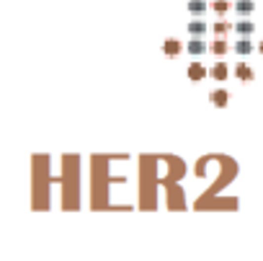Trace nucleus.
<instances>
[{
    "label": "nucleus",
    "instance_id": "f257e3e1",
    "mask_svg": "<svg viewBox=\"0 0 263 261\" xmlns=\"http://www.w3.org/2000/svg\"><path fill=\"white\" fill-rule=\"evenodd\" d=\"M186 52L193 54V57H199V54L207 52V42H204L201 37H191V42L186 44Z\"/></svg>",
    "mask_w": 263,
    "mask_h": 261
},
{
    "label": "nucleus",
    "instance_id": "f03ea898",
    "mask_svg": "<svg viewBox=\"0 0 263 261\" xmlns=\"http://www.w3.org/2000/svg\"><path fill=\"white\" fill-rule=\"evenodd\" d=\"M253 52V42H250V37H240L235 42V54H240V57H248V54Z\"/></svg>",
    "mask_w": 263,
    "mask_h": 261
},
{
    "label": "nucleus",
    "instance_id": "7ed1b4c3",
    "mask_svg": "<svg viewBox=\"0 0 263 261\" xmlns=\"http://www.w3.org/2000/svg\"><path fill=\"white\" fill-rule=\"evenodd\" d=\"M253 10H256V3H253V0H237V3H235V13L243 16V18L250 16Z\"/></svg>",
    "mask_w": 263,
    "mask_h": 261
},
{
    "label": "nucleus",
    "instance_id": "20e7f679",
    "mask_svg": "<svg viewBox=\"0 0 263 261\" xmlns=\"http://www.w3.org/2000/svg\"><path fill=\"white\" fill-rule=\"evenodd\" d=\"M235 75H237V78H240V81H243V83H248V81H253V78H256V73L250 70V67H248L245 62H240V65L235 67Z\"/></svg>",
    "mask_w": 263,
    "mask_h": 261
},
{
    "label": "nucleus",
    "instance_id": "39448f33",
    "mask_svg": "<svg viewBox=\"0 0 263 261\" xmlns=\"http://www.w3.org/2000/svg\"><path fill=\"white\" fill-rule=\"evenodd\" d=\"M209 98H212V104L214 106H227V101H230V93H227V90H212L209 93Z\"/></svg>",
    "mask_w": 263,
    "mask_h": 261
},
{
    "label": "nucleus",
    "instance_id": "423d86ee",
    "mask_svg": "<svg viewBox=\"0 0 263 261\" xmlns=\"http://www.w3.org/2000/svg\"><path fill=\"white\" fill-rule=\"evenodd\" d=\"M186 8L191 16H201V13H207V0H188Z\"/></svg>",
    "mask_w": 263,
    "mask_h": 261
},
{
    "label": "nucleus",
    "instance_id": "0eeeda50",
    "mask_svg": "<svg viewBox=\"0 0 263 261\" xmlns=\"http://www.w3.org/2000/svg\"><path fill=\"white\" fill-rule=\"evenodd\" d=\"M188 78H191L193 83H196V81H204V78H207V67H204V65H196V62H193V65L188 67Z\"/></svg>",
    "mask_w": 263,
    "mask_h": 261
},
{
    "label": "nucleus",
    "instance_id": "6e6552de",
    "mask_svg": "<svg viewBox=\"0 0 263 261\" xmlns=\"http://www.w3.org/2000/svg\"><path fill=\"white\" fill-rule=\"evenodd\" d=\"M163 52L168 54V57H176V54L181 52V42L178 39H165L163 42Z\"/></svg>",
    "mask_w": 263,
    "mask_h": 261
},
{
    "label": "nucleus",
    "instance_id": "1a4fd4ad",
    "mask_svg": "<svg viewBox=\"0 0 263 261\" xmlns=\"http://www.w3.org/2000/svg\"><path fill=\"white\" fill-rule=\"evenodd\" d=\"M235 31L240 34V37H250V34L256 31V24H253V21H237V24H235Z\"/></svg>",
    "mask_w": 263,
    "mask_h": 261
},
{
    "label": "nucleus",
    "instance_id": "9d476101",
    "mask_svg": "<svg viewBox=\"0 0 263 261\" xmlns=\"http://www.w3.org/2000/svg\"><path fill=\"white\" fill-rule=\"evenodd\" d=\"M188 34H191V37H204V34H207V21H191V24H188Z\"/></svg>",
    "mask_w": 263,
    "mask_h": 261
},
{
    "label": "nucleus",
    "instance_id": "9b49d317",
    "mask_svg": "<svg viewBox=\"0 0 263 261\" xmlns=\"http://www.w3.org/2000/svg\"><path fill=\"white\" fill-rule=\"evenodd\" d=\"M209 75L214 78V81H227V65L225 62H217L212 70H209Z\"/></svg>",
    "mask_w": 263,
    "mask_h": 261
},
{
    "label": "nucleus",
    "instance_id": "f8f14e48",
    "mask_svg": "<svg viewBox=\"0 0 263 261\" xmlns=\"http://www.w3.org/2000/svg\"><path fill=\"white\" fill-rule=\"evenodd\" d=\"M212 10H214V13H227V10H230V3H227V0H214Z\"/></svg>",
    "mask_w": 263,
    "mask_h": 261
},
{
    "label": "nucleus",
    "instance_id": "ddd939ff",
    "mask_svg": "<svg viewBox=\"0 0 263 261\" xmlns=\"http://www.w3.org/2000/svg\"><path fill=\"white\" fill-rule=\"evenodd\" d=\"M212 52H214V54H225V52H227V42H225V39H217V42L212 44Z\"/></svg>",
    "mask_w": 263,
    "mask_h": 261
},
{
    "label": "nucleus",
    "instance_id": "4468645a",
    "mask_svg": "<svg viewBox=\"0 0 263 261\" xmlns=\"http://www.w3.org/2000/svg\"><path fill=\"white\" fill-rule=\"evenodd\" d=\"M214 31H217V34H220V37H222V34H227V31H230V26H227L225 21H217V24H214Z\"/></svg>",
    "mask_w": 263,
    "mask_h": 261
},
{
    "label": "nucleus",
    "instance_id": "2eb2a0df",
    "mask_svg": "<svg viewBox=\"0 0 263 261\" xmlns=\"http://www.w3.org/2000/svg\"><path fill=\"white\" fill-rule=\"evenodd\" d=\"M261 54H263V42H261Z\"/></svg>",
    "mask_w": 263,
    "mask_h": 261
}]
</instances>
